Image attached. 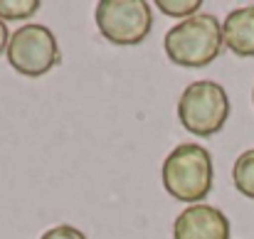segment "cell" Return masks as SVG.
<instances>
[{"instance_id": "cell-1", "label": "cell", "mask_w": 254, "mask_h": 239, "mask_svg": "<svg viewBox=\"0 0 254 239\" xmlns=\"http://www.w3.org/2000/svg\"><path fill=\"white\" fill-rule=\"evenodd\" d=\"M225 37L222 25L210 12H197L166 32L163 47L173 64L185 69H200L217 60L222 52Z\"/></svg>"}, {"instance_id": "cell-2", "label": "cell", "mask_w": 254, "mask_h": 239, "mask_svg": "<svg viewBox=\"0 0 254 239\" xmlns=\"http://www.w3.org/2000/svg\"><path fill=\"white\" fill-rule=\"evenodd\" d=\"M161 178L170 197L197 205L212 190V158L200 143H180L163 160Z\"/></svg>"}, {"instance_id": "cell-3", "label": "cell", "mask_w": 254, "mask_h": 239, "mask_svg": "<svg viewBox=\"0 0 254 239\" xmlns=\"http://www.w3.org/2000/svg\"><path fill=\"white\" fill-rule=\"evenodd\" d=\"M227 116H230V99L217 81H192L180 94L178 119L183 128L195 136H212L222 131Z\"/></svg>"}, {"instance_id": "cell-4", "label": "cell", "mask_w": 254, "mask_h": 239, "mask_svg": "<svg viewBox=\"0 0 254 239\" xmlns=\"http://www.w3.org/2000/svg\"><path fill=\"white\" fill-rule=\"evenodd\" d=\"M99 32L121 47H131L146 40L153 25V12L146 0H101L96 2Z\"/></svg>"}, {"instance_id": "cell-5", "label": "cell", "mask_w": 254, "mask_h": 239, "mask_svg": "<svg viewBox=\"0 0 254 239\" xmlns=\"http://www.w3.org/2000/svg\"><path fill=\"white\" fill-rule=\"evenodd\" d=\"M7 62L22 77H42L60 62L57 37L45 25H22L10 37Z\"/></svg>"}, {"instance_id": "cell-6", "label": "cell", "mask_w": 254, "mask_h": 239, "mask_svg": "<svg viewBox=\"0 0 254 239\" xmlns=\"http://www.w3.org/2000/svg\"><path fill=\"white\" fill-rule=\"evenodd\" d=\"M173 239H230V220L212 205H190L175 217Z\"/></svg>"}, {"instance_id": "cell-7", "label": "cell", "mask_w": 254, "mask_h": 239, "mask_svg": "<svg viewBox=\"0 0 254 239\" xmlns=\"http://www.w3.org/2000/svg\"><path fill=\"white\" fill-rule=\"evenodd\" d=\"M222 37L230 52L237 57H254V5L227 12L222 22Z\"/></svg>"}, {"instance_id": "cell-8", "label": "cell", "mask_w": 254, "mask_h": 239, "mask_svg": "<svg viewBox=\"0 0 254 239\" xmlns=\"http://www.w3.org/2000/svg\"><path fill=\"white\" fill-rule=\"evenodd\" d=\"M232 180H235V187H237L245 197L254 200V148L245 151L240 158L235 160Z\"/></svg>"}, {"instance_id": "cell-9", "label": "cell", "mask_w": 254, "mask_h": 239, "mask_svg": "<svg viewBox=\"0 0 254 239\" xmlns=\"http://www.w3.org/2000/svg\"><path fill=\"white\" fill-rule=\"evenodd\" d=\"M40 10V0H0V20L32 17Z\"/></svg>"}, {"instance_id": "cell-10", "label": "cell", "mask_w": 254, "mask_h": 239, "mask_svg": "<svg viewBox=\"0 0 254 239\" xmlns=\"http://www.w3.org/2000/svg\"><path fill=\"white\" fill-rule=\"evenodd\" d=\"M161 7V12H166L170 17H192L197 15V10L202 7V0H158L156 2Z\"/></svg>"}, {"instance_id": "cell-11", "label": "cell", "mask_w": 254, "mask_h": 239, "mask_svg": "<svg viewBox=\"0 0 254 239\" xmlns=\"http://www.w3.org/2000/svg\"><path fill=\"white\" fill-rule=\"evenodd\" d=\"M40 239H86V237L72 225H57V227L47 230Z\"/></svg>"}, {"instance_id": "cell-12", "label": "cell", "mask_w": 254, "mask_h": 239, "mask_svg": "<svg viewBox=\"0 0 254 239\" xmlns=\"http://www.w3.org/2000/svg\"><path fill=\"white\" fill-rule=\"evenodd\" d=\"M7 45H10V30H7V25L0 20V52L7 50Z\"/></svg>"}, {"instance_id": "cell-13", "label": "cell", "mask_w": 254, "mask_h": 239, "mask_svg": "<svg viewBox=\"0 0 254 239\" xmlns=\"http://www.w3.org/2000/svg\"><path fill=\"white\" fill-rule=\"evenodd\" d=\"M252 101H254V91H252Z\"/></svg>"}]
</instances>
